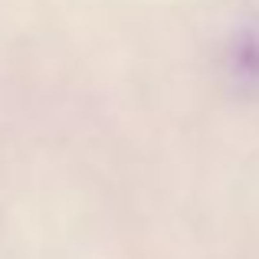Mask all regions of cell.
Returning <instances> with one entry per match:
<instances>
[{
  "label": "cell",
  "mask_w": 259,
  "mask_h": 259,
  "mask_svg": "<svg viewBox=\"0 0 259 259\" xmlns=\"http://www.w3.org/2000/svg\"><path fill=\"white\" fill-rule=\"evenodd\" d=\"M230 66H233V76L246 85H259V36L246 33L240 36V43L230 53Z\"/></svg>",
  "instance_id": "6da1fadb"
}]
</instances>
